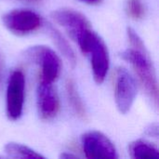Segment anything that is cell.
Returning a JSON list of instances; mask_svg holds the SVG:
<instances>
[{
  "label": "cell",
  "instance_id": "15",
  "mask_svg": "<svg viewBox=\"0 0 159 159\" xmlns=\"http://www.w3.org/2000/svg\"><path fill=\"white\" fill-rule=\"evenodd\" d=\"M83 3L89 4V5H97L102 2V0H79Z\"/></svg>",
  "mask_w": 159,
  "mask_h": 159
},
{
  "label": "cell",
  "instance_id": "19",
  "mask_svg": "<svg viewBox=\"0 0 159 159\" xmlns=\"http://www.w3.org/2000/svg\"><path fill=\"white\" fill-rule=\"evenodd\" d=\"M0 158H1V157H0Z\"/></svg>",
  "mask_w": 159,
  "mask_h": 159
},
{
  "label": "cell",
  "instance_id": "17",
  "mask_svg": "<svg viewBox=\"0 0 159 159\" xmlns=\"http://www.w3.org/2000/svg\"><path fill=\"white\" fill-rule=\"evenodd\" d=\"M28 1H31V2H39L41 0H28Z\"/></svg>",
  "mask_w": 159,
  "mask_h": 159
},
{
  "label": "cell",
  "instance_id": "10",
  "mask_svg": "<svg viewBox=\"0 0 159 159\" xmlns=\"http://www.w3.org/2000/svg\"><path fill=\"white\" fill-rule=\"evenodd\" d=\"M129 153L133 159H159L158 149L152 143L137 140L129 144Z\"/></svg>",
  "mask_w": 159,
  "mask_h": 159
},
{
  "label": "cell",
  "instance_id": "7",
  "mask_svg": "<svg viewBox=\"0 0 159 159\" xmlns=\"http://www.w3.org/2000/svg\"><path fill=\"white\" fill-rule=\"evenodd\" d=\"M84 54L89 56L94 80L98 84H102L107 75L110 60L105 43L96 33L88 44Z\"/></svg>",
  "mask_w": 159,
  "mask_h": 159
},
{
  "label": "cell",
  "instance_id": "9",
  "mask_svg": "<svg viewBox=\"0 0 159 159\" xmlns=\"http://www.w3.org/2000/svg\"><path fill=\"white\" fill-rule=\"evenodd\" d=\"M37 109L41 119L46 121L53 119L58 115L60 101L52 83L39 82L37 88Z\"/></svg>",
  "mask_w": 159,
  "mask_h": 159
},
{
  "label": "cell",
  "instance_id": "6",
  "mask_svg": "<svg viewBox=\"0 0 159 159\" xmlns=\"http://www.w3.org/2000/svg\"><path fill=\"white\" fill-rule=\"evenodd\" d=\"M25 94V77L20 70H15L8 78L6 98V112L8 119L18 120L22 114Z\"/></svg>",
  "mask_w": 159,
  "mask_h": 159
},
{
  "label": "cell",
  "instance_id": "2",
  "mask_svg": "<svg viewBox=\"0 0 159 159\" xmlns=\"http://www.w3.org/2000/svg\"><path fill=\"white\" fill-rule=\"evenodd\" d=\"M53 20L62 26L70 37L75 40L79 47H82L88 40L91 33L90 22L80 12L72 8H61L51 13Z\"/></svg>",
  "mask_w": 159,
  "mask_h": 159
},
{
  "label": "cell",
  "instance_id": "3",
  "mask_svg": "<svg viewBox=\"0 0 159 159\" xmlns=\"http://www.w3.org/2000/svg\"><path fill=\"white\" fill-rule=\"evenodd\" d=\"M26 56L40 68V81L53 83L61 71V61L51 48L45 46L32 47L26 50Z\"/></svg>",
  "mask_w": 159,
  "mask_h": 159
},
{
  "label": "cell",
  "instance_id": "1",
  "mask_svg": "<svg viewBox=\"0 0 159 159\" xmlns=\"http://www.w3.org/2000/svg\"><path fill=\"white\" fill-rule=\"evenodd\" d=\"M122 58L131 64L145 93L157 107L158 83L153 61L146 48L130 47L122 52Z\"/></svg>",
  "mask_w": 159,
  "mask_h": 159
},
{
  "label": "cell",
  "instance_id": "12",
  "mask_svg": "<svg viewBox=\"0 0 159 159\" xmlns=\"http://www.w3.org/2000/svg\"><path fill=\"white\" fill-rule=\"evenodd\" d=\"M6 154L12 158L21 159H40L45 158L43 156L31 149L28 146L17 143H8L5 145Z\"/></svg>",
  "mask_w": 159,
  "mask_h": 159
},
{
  "label": "cell",
  "instance_id": "18",
  "mask_svg": "<svg viewBox=\"0 0 159 159\" xmlns=\"http://www.w3.org/2000/svg\"><path fill=\"white\" fill-rule=\"evenodd\" d=\"M0 74H1V61H0Z\"/></svg>",
  "mask_w": 159,
  "mask_h": 159
},
{
  "label": "cell",
  "instance_id": "11",
  "mask_svg": "<svg viewBox=\"0 0 159 159\" xmlns=\"http://www.w3.org/2000/svg\"><path fill=\"white\" fill-rule=\"evenodd\" d=\"M65 89H66V95L68 98V102L75 113V115L80 117L81 119H87V111L85 108V105L82 102V99L76 89L75 84L73 79L69 78L67 79L65 83Z\"/></svg>",
  "mask_w": 159,
  "mask_h": 159
},
{
  "label": "cell",
  "instance_id": "4",
  "mask_svg": "<svg viewBox=\"0 0 159 159\" xmlns=\"http://www.w3.org/2000/svg\"><path fill=\"white\" fill-rule=\"evenodd\" d=\"M115 101L118 111L127 114L137 95V84L133 76L124 67H117L114 74Z\"/></svg>",
  "mask_w": 159,
  "mask_h": 159
},
{
  "label": "cell",
  "instance_id": "8",
  "mask_svg": "<svg viewBox=\"0 0 159 159\" xmlns=\"http://www.w3.org/2000/svg\"><path fill=\"white\" fill-rule=\"evenodd\" d=\"M81 143L87 158H118L115 145L109 138L102 132H86L81 137Z\"/></svg>",
  "mask_w": 159,
  "mask_h": 159
},
{
  "label": "cell",
  "instance_id": "14",
  "mask_svg": "<svg viewBox=\"0 0 159 159\" xmlns=\"http://www.w3.org/2000/svg\"><path fill=\"white\" fill-rule=\"evenodd\" d=\"M126 10L129 18L140 20L145 16V7L142 0H127Z\"/></svg>",
  "mask_w": 159,
  "mask_h": 159
},
{
  "label": "cell",
  "instance_id": "13",
  "mask_svg": "<svg viewBox=\"0 0 159 159\" xmlns=\"http://www.w3.org/2000/svg\"><path fill=\"white\" fill-rule=\"evenodd\" d=\"M48 33H49L51 38L53 39L54 43L57 45V47H58V48L61 50V52L64 55V57H66V59H67L72 64H75V61H76L75 52H74V50L71 48L70 45H69L68 42L65 40V38L61 34V33H60L56 28H54V27H53L52 25H50V24L48 25Z\"/></svg>",
  "mask_w": 159,
  "mask_h": 159
},
{
  "label": "cell",
  "instance_id": "5",
  "mask_svg": "<svg viewBox=\"0 0 159 159\" xmlns=\"http://www.w3.org/2000/svg\"><path fill=\"white\" fill-rule=\"evenodd\" d=\"M5 27L14 34L26 35L37 31L43 24L42 18L31 9H13L2 17Z\"/></svg>",
  "mask_w": 159,
  "mask_h": 159
},
{
  "label": "cell",
  "instance_id": "16",
  "mask_svg": "<svg viewBox=\"0 0 159 159\" xmlns=\"http://www.w3.org/2000/svg\"><path fill=\"white\" fill-rule=\"evenodd\" d=\"M61 158H63V159H68V158H75L76 157L75 156H74V155H72V154H68V153H62L61 155V157H60Z\"/></svg>",
  "mask_w": 159,
  "mask_h": 159
}]
</instances>
